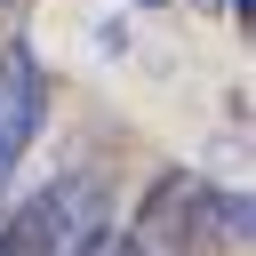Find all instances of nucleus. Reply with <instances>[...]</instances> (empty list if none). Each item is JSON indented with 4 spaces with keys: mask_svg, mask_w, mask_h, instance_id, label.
<instances>
[{
    "mask_svg": "<svg viewBox=\"0 0 256 256\" xmlns=\"http://www.w3.org/2000/svg\"><path fill=\"white\" fill-rule=\"evenodd\" d=\"M40 104H48L40 56L32 48H8L0 56V192H8V176H16V160L32 144V128H40Z\"/></svg>",
    "mask_w": 256,
    "mask_h": 256,
    "instance_id": "f257e3e1",
    "label": "nucleus"
},
{
    "mask_svg": "<svg viewBox=\"0 0 256 256\" xmlns=\"http://www.w3.org/2000/svg\"><path fill=\"white\" fill-rule=\"evenodd\" d=\"M216 232H240V240H256V192H216V184H200V200H192Z\"/></svg>",
    "mask_w": 256,
    "mask_h": 256,
    "instance_id": "f03ea898",
    "label": "nucleus"
},
{
    "mask_svg": "<svg viewBox=\"0 0 256 256\" xmlns=\"http://www.w3.org/2000/svg\"><path fill=\"white\" fill-rule=\"evenodd\" d=\"M72 256H112V240H104V232H88V240H80Z\"/></svg>",
    "mask_w": 256,
    "mask_h": 256,
    "instance_id": "7ed1b4c3",
    "label": "nucleus"
},
{
    "mask_svg": "<svg viewBox=\"0 0 256 256\" xmlns=\"http://www.w3.org/2000/svg\"><path fill=\"white\" fill-rule=\"evenodd\" d=\"M240 16H248V24H256V0H240Z\"/></svg>",
    "mask_w": 256,
    "mask_h": 256,
    "instance_id": "20e7f679",
    "label": "nucleus"
}]
</instances>
